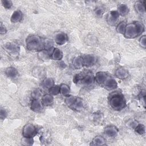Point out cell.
<instances>
[{
    "mask_svg": "<svg viewBox=\"0 0 146 146\" xmlns=\"http://www.w3.org/2000/svg\"><path fill=\"white\" fill-rule=\"evenodd\" d=\"M26 46L30 51L39 52L44 50V40L37 35L31 34L26 39Z\"/></svg>",
    "mask_w": 146,
    "mask_h": 146,
    "instance_id": "obj_1",
    "label": "cell"
},
{
    "mask_svg": "<svg viewBox=\"0 0 146 146\" xmlns=\"http://www.w3.org/2000/svg\"><path fill=\"white\" fill-rule=\"evenodd\" d=\"M108 102L115 111H121L126 106V101L123 94L119 91L111 92L108 96Z\"/></svg>",
    "mask_w": 146,
    "mask_h": 146,
    "instance_id": "obj_2",
    "label": "cell"
},
{
    "mask_svg": "<svg viewBox=\"0 0 146 146\" xmlns=\"http://www.w3.org/2000/svg\"><path fill=\"white\" fill-rule=\"evenodd\" d=\"M144 31V25L139 21H135L127 24L123 35L126 38L133 39L140 35Z\"/></svg>",
    "mask_w": 146,
    "mask_h": 146,
    "instance_id": "obj_3",
    "label": "cell"
},
{
    "mask_svg": "<svg viewBox=\"0 0 146 146\" xmlns=\"http://www.w3.org/2000/svg\"><path fill=\"white\" fill-rule=\"evenodd\" d=\"M38 131L36 127L31 123L25 124L22 129V136L24 137L33 138L36 135Z\"/></svg>",
    "mask_w": 146,
    "mask_h": 146,
    "instance_id": "obj_4",
    "label": "cell"
},
{
    "mask_svg": "<svg viewBox=\"0 0 146 146\" xmlns=\"http://www.w3.org/2000/svg\"><path fill=\"white\" fill-rule=\"evenodd\" d=\"M3 47L9 54L13 56H17L20 51V47L16 43L7 42L3 44Z\"/></svg>",
    "mask_w": 146,
    "mask_h": 146,
    "instance_id": "obj_5",
    "label": "cell"
},
{
    "mask_svg": "<svg viewBox=\"0 0 146 146\" xmlns=\"http://www.w3.org/2000/svg\"><path fill=\"white\" fill-rule=\"evenodd\" d=\"M43 104L41 100L38 99L33 98L31 100L30 108L31 110L35 112H40L43 109Z\"/></svg>",
    "mask_w": 146,
    "mask_h": 146,
    "instance_id": "obj_6",
    "label": "cell"
},
{
    "mask_svg": "<svg viewBox=\"0 0 146 146\" xmlns=\"http://www.w3.org/2000/svg\"><path fill=\"white\" fill-rule=\"evenodd\" d=\"M119 16L120 15L117 10H111L110 11L107 17L106 20L107 23L111 26L115 25L117 22Z\"/></svg>",
    "mask_w": 146,
    "mask_h": 146,
    "instance_id": "obj_7",
    "label": "cell"
},
{
    "mask_svg": "<svg viewBox=\"0 0 146 146\" xmlns=\"http://www.w3.org/2000/svg\"><path fill=\"white\" fill-rule=\"evenodd\" d=\"M103 85L106 90L112 91L117 88V83L114 78L108 76Z\"/></svg>",
    "mask_w": 146,
    "mask_h": 146,
    "instance_id": "obj_8",
    "label": "cell"
},
{
    "mask_svg": "<svg viewBox=\"0 0 146 146\" xmlns=\"http://www.w3.org/2000/svg\"><path fill=\"white\" fill-rule=\"evenodd\" d=\"M82 58L83 65L86 67H89L93 66L96 62V58L95 55L92 54L86 55L84 56H82Z\"/></svg>",
    "mask_w": 146,
    "mask_h": 146,
    "instance_id": "obj_9",
    "label": "cell"
},
{
    "mask_svg": "<svg viewBox=\"0 0 146 146\" xmlns=\"http://www.w3.org/2000/svg\"><path fill=\"white\" fill-rule=\"evenodd\" d=\"M82 79L80 83L86 86H90L94 83L95 82L94 76L90 73L86 72L85 74H81Z\"/></svg>",
    "mask_w": 146,
    "mask_h": 146,
    "instance_id": "obj_10",
    "label": "cell"
},
{
    "mask_svg": "<svg viewBox=\"0 0 146 146\" xmlns=\"http://www.w3.org/2000/svg\"><path fill=\"white\" fill-rule=\"evenodd\" d=\"M108 77V75L107 72L104 71H98L96 73L94 76L95 82H96V83H98V84H103Z\"/></svg>",
    "mask_w": 146,
    "mask_h": 146,
    "instance_id": "obj_11",
    "label": "cell"
},
{
    "mask_svg": "<svg viewBox=\"0 0 146 146\" xmlns=\"http://www.w3.org/2000/svg\"><path fill=\"white\" fill-rule=\"evenodd\" d=\"M119 132L118 128L114 125H109L106 127L104 129V133L108 137H114Z\"/></svg>",
    "mask_w": 146,
    "mask_h": 146,
    "instance_id": "obj_12",
    "label": "cell"
},
{
    "mask_svg": "<svg viewBox=\"0 0 146 146\" xmlns=\"http://www.w3.org/2000/svg\"><path fill=\"white\" fill-rule=\"evenodd\" d=\"M54 41L58 45H63L68 41V36L66 34L60 32L55 35Z\"/></svg>",
    "mask_w": 146,
    "mask_h": 146,
    "instance_id": "obj_13",
    "label": "cell"
},
{
    "mask_svg": "<svg viewBox=\"0 0 146 146\" xmlns=\"http://www.w3.org/2000/svg\"><path fill=\"white\" fill-rule=\"evenodd\" d=\"M115 75L116 78L120 79H125L128 78L129 73L126 68L123 67H119L116 70Z\"/></svg>",
    "mask_w": 146,
    "mask_h": 146,
    "instance_id": "obj_14",
    "label": "cell"
},
{
    "mask_svg": "<svg viewBox=\"0 0 146 146\" xmlns=\"http://www.w3.org/2000/svg\"><path fill=\"white\" fill-rule=\"evenodd\" d=\"M134 8L136 13L140 15H144L145 13L144 1H136L134 5Z\"/></svg>",
    "mask_w": 146,
    "mask_h": 146,
    "instance_id": "obj_15",
    "label": "cell"
},
{
    "mask_svg": "<svg viewBox=\"0 0 146 146\" xmlns=\"http://www.w3.org/2000/svg\"><path fill=\"white\" fill-rule=\"evenodd\" d=\"M23 18V13L22 12L19 10H17L14 11L10 18V21L12 23H16L21 22Z\"/></svg>",
    "mask_w": 146,
    "mask_h": 146,
    "instance_id": "obj_16",
    "label": "cell"
},
{
    "mask_svg": "<svg viewBox=\"0 0 146 146\" xmlns=\"http://www.w3.org/2000/svg\"><path fill=\"white\" fill-rule=\"evenodd\" d=\"M63 56V55L62 51L58 48H54L50 55V59L54 60L59 61L62 59Z\"/></svg>",
    "mask_w": 146,
    "mask_h": 146,
    "instance_id": "obj_17",
    "label": "cell"
},
{
    "mask_svg": "<svg viewBox=\"0 0 146 146\" xmlns=\"http://www.w3.org/2000/svg\"><path fill=\"white\" fill-rule=\"evenodd\" d=\"M91 145L100 146L106 145V140L104 137L100 135L95 136L92 140L91 144Z\"/></svg>",
    "mask_w": 146,
    "mask_h": 146,
    "instance_id": "obj_18",
    "label": "cell"
},
{
    "mask_svg": "<svg viewBox=\"0 0 146 146\" xmlns=\"http://www.w3.org/2000/svg\"><path fill=\"white\" fill-rule=\"evenodd\" d=\"M41 101L44 106H50L54 102L53 95L50 94H46L42 96Z\"/></svg>",
    "mask_w": 146,
    "mask_h": 146,
    "instance_id": "obj_19",
    "label": "cell"
},
{
    "mask_svg": "<svg viewBox=\"0 0 146 146\" xmlns=\"http://www.w3.org/2000/svg\"><path fill=\"white\" fill-rule=\"evenodd\" d=\"M84 108L83 100L81 98L76 97V100L72 105L71 109L75 110L76 111H80Z\"/></svg>",
    "mask_w": 146,
    "mask_h": 146,
    "instance_id": "obj_20",
    "label": "cell"
},
{
    "mask_svg": "<svg viewBox=\"0 0 146 146\" xmlns=\"http://www.w3.org/2000/svg\"><path fill=\"white\" fill-rule=\"evenodd\" d=\"M72 66L75 69H80L84 67L83 58L81 56H75L72 60Z\"/></svg>",
    "mask_w": 146,
    "mask_h": 146,
    "instance_id": "obj_21",
    "label": "cell"
},
{
    "mask_svg": "<svg viewBox=\"0 0 146 146\" xmlns=\"http://www.w3.org/2000/svg\"><path fill=\"white\" fill-rule=\"evenodd\" d=\"M117 11L118 12L119 15L125 16L128 14L129 9L127 5L121 3L118 5L117 8Z\"/></svg>",
    "mask_w": 146,
    "mask_h": 146,
    "instance_id": "obj_22",
    "label": "cell"
},
{
    "mask_svg": "<svg viewBox=\"0 0 146 146\" xmlns=\"http://www.w3.org/2000/svg\"><path fill=\"white\" fill-rule=\"evenodd\" d=\"M18 72L17 70L15 67L12 66L6 68L5 70V74L9 78H15L18 75Z\"/></svg>",
    "mask_w": 146,
    "mask_h": 146,
    "instance_id": "obj_23",
    "label": "cell"
},
{
    "mask_svg": "<svg viewBox=\"0 0 146 146\" xmlns=\"http://www.w3.org/2000/svg\"><path fill=\"white\" fill-rule=\"evenodd\" d=\"M60 94L63 96H67L70 95V88L69 86L66 84H62L59 86Z\"/></svg>",
    "mask_w": 146,
    "mask_h": 146,
    "instance_id": "obj_24",
    "label": "cell"
},
{
    "mask_svg": "<svg viewBox=\"0 0 146 146\" xmlns=\"http://www.w3.org/2000/svg\"><path fill=\"white\" fill-rule=\"evenodd\" d=\"M54 85V81L53 79L51 78H45L42 83V86L47 89L50 88L51 87H52Z\"/></svg>",
    "mask_w": 146,
    "mask_h": 146,
    "instance_id": "obj_25",
    "label": "cell"
},
{
    "mask_svg": "<svg viewBox=\"0 0 146 146\" xmlns=\"http://www.w3.org/2000/svg\"><path fill=\"white\" fill-rule=\"evenodd\" d=\"M38 56L40 60L46 61L50 58V54L47 51L43 50L38 52Z\"/></svg>",
    "mask_w": 146,
    "mask_h": 146,
    "instance_id": "obj_26",
    "label": "cell"
},
{
    "mask_svg": "<svg viewBox=\"0 0 146 146\" xmlns=\"http://www.w3.org/2000/svg\"><path fill=\"white\" fill-rule=\"evenodd\" d=\"M76 97L74 95H69L67 96H66L65 98V103L66 104L70 107V108H71L72 105L74 104L75 100H76Z\"/></svg>",
    "mask_w": 146,
    "mask_h": 146,
    "instance_id": "obj_27",
    "label": "cell"
},
{
    "mask_svg": "<svg viewBox=\"0 0 146 146\" xmlns=\"http://www.w3.org/2000/svg\"><path fill=\"white\" fill-rule=\"evenodd\" d=\"M127 25V23L124 21H121L120 23H119L116 27V31L121 34H124L125 26Z\"/></svg>",
    "mask_w": 146,
    "mask_h": 146,
    "instance_id": "obj_28",
    "label": "cell"
},
{
    "mask_svg": "<svg viewBox=\"0 0 146 146\" xmlns=\"http://www.w3.org/2000/svg\"><path fill=\"white\" fill-rule=\"evenodd\" d=\"M134 130L139 135H143L145 132V126L143 124L140 123H138L137 124V125L134 128Z\"/></svg>",
    "mask_w": 146,
    "mask_h": 146,
    "instance_id": "obj_29",
    "label": "cell"
},
{
    "mask_svg": "<svg viewBox=\"0 0 146 146\" xmlns=\"http://www.w3.org/2000/svg\"><path fill=\"white\" fill-rule=\"evenodd\" d=\"M48 92H49V94H50L52 95H56L60 94L59 86L54 84L52 87H51L50 88L48 89Z\"/></svg>",
    "mask_w": 146,
    "mask_h": 146,
    "instance_id": "obj_30",
    "label": "cell"
},
{
    "mask_svg": "<svg viewBox=\"0 0 146 146\" xmlns=\"http://www.w3.org/2000/svg\"><path fill=\"white\" fill-rule=\"evenodd\" d=\"M43 70L42 68L40 67H36V68H34L33 71V74L34 76L36 78H39L40 76L42 77L43 75Z\"/></svg>",
    "mask_w": 146,
    "mask_h": 146,
    "instance_id": "obj_31",
    "label": "cell"
},
{
    "mask_svg": "<svg viewBox=\"0 0 146 146\" xmlns=\"http://www.w3.org/2000/svg\"><path fill=\"white\" fill-rule=\"evenodd\" d=\"M22 143L23 145H32L34 143V139L33 138L23 137V139L22 140Z\"/></svg>",
    "mask_w": 146,
    "mask_h": 146,
    "instance_id": "obj_32",
    "label": "cell"
},
{
    "mask_svg": "<svg viewBox=\"0 0 146 146\" xmlns=\"http://www.w3.org/2000/svg\"><path fill=\"white\" fill-rule=\"evenodd\" d=\"M137 124H138V122L136 120L131 119L128 120V121L127 123V127H128L130 128L134 129Z\"/></svg>",
    "mask_w": 146,
    "mask_h": 146,
    "instance_id": "obj_33",
    "label": "cell"
},
{
    "mask_svg": "<svg viewBox=\"0 0 146 146\" xmlns=\"http://www.w3.org/2000/svg\"><path fill=\"white\" fill-rule=\"evenodd\" d=\"M1 3L3 6L6 9H10L13 6V2L10 0H2Z\"/></svg>",
    "mask_w": 146,
    "mask_h": 146,
    "instance_id": "obj_34",
    "label": "cell"
},
{
    "mask_svg": "<svg viewBox=\"0 0 146 146\" xmlns=\"http://www.w3.org/2000/svg\"><path fill=\"white\" fill-rule=\"evenodd\" d=\"M139 43L140 46L141 47H143V48H146V38H145V35H144L140 37V38L139 39Z\"/></svg>",
    "mask_w": 146,
    "mask_h": 146,
    "instance_id": "obj_35",
    "label": "cell"
},
{
    "mask_svg": "<svg viewBox=\"0 0 146 146\" xmlns=\"http://www.w3.org/2000/svg\"><path fill=\"white\" fill-rule=\"evenodd\" d=\"M104 10L101 7H98L95 10V14L98 17H100L103 14Z\"/></svg>",
    "mask_w": 146,
    "mask_h": 146,
    "instance_id": "obj_36",
    "label": "cell"
},
{
    "mask_svg": "<svg viewBox=\"0 0 146 146\" xmlns=\"http://www.w3.org/2000/svg\"><path fill=\"white\" fill-rule=\"evenodd\" d=\"M81 79H82V75L81 74H76L74 77L73 78V82L74 83H79L81 82Z\"/></svg>",
    "mask_w": 146,
    "mask_h": 146,
    "instance_id": "obj_37",
    "label": "cell"
},
{
    "mask_svg": "<svg viewBox=\"0 0 146 146\" xmlns=\"http://www.w3.org/2000/svg\"><path fill=\"white\" fill-rule=\"evenodd\" d=\"M94 119L96 122H101V120L103 119V116L100 113L96 112L94 115Z\"/></svg>",
    "mask_w": 146,
    "mask_h": 146,
    "instance_id": "obj_38",
    "label": "cell"
},
{
    "mask_svg": "<svg viewBox=\"0 0 146 146\" xmlns=\"http://www.w3.org/2000/svg\"><path fill=\"white\" fill-rule=\"evenodd\" d=\"M7 112L6 111V110L3 108H1L0 111V117L1 120L5 119L7 117Z\"/></svg>",
    "mask_w": 146,
    "mask_h": 146,
    "instance_id": "obj_39",
    "label": "cell"
},
{
    "mask_svg": "<svg viewBox=\"0 0 146 146\" xmlns=\"http://www.w3.org/2000/svg\"><path fill=\"white\" fill-rule=\"evenodd\" d=\"M40 92L38 89H36L35 90H34V91L32 92V96H33V98L38 99V97L40 96Z\"/></svg>",
    "mask_w": 146,
    "mask_h": 146,
    "instance_id": "obj_40",
    "label": "cell"
},
{
    "mask_svg": "<svg viewBox=\"0 0 146 146\" xmlns=\"http://www.w3.org/2000/svg\"><path fill=\"white\" fill-rule=\"evenodd\" d=\"M7 33V29L6 28V27L2 24V23H1V25H0V34L1 35L2 34H5Z\"/></svg>",
    "mask_w": 146,
    "mask_h": 146,
    "instance_id": "obj_41",
    "label": "cell"
}]
</instances>
